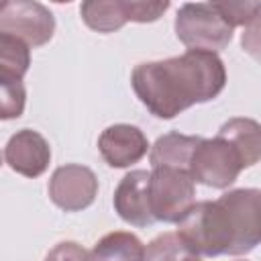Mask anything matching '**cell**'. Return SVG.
<instances>
[{"instance_id":"1","label":"cell","mask_w":261,"mask_h":261,"mask_svg":"<svg viewBox=\"0 0 261 261\" xmlns=\"http://www.w3.org/2000/svg\"><path fill=\"white\" fill-rule=\"evenodd\" d=\"M130 86L153 116L169 120L194 104L214 100L226 86V67L218 53L188 49L175 57L139 63Z\"/></svg>"},{"instance_id":"2","label":"cell","mask_w":261,"mask_h":261,"mask_svg":"<svg viewBox=\"0 0 261 261\" xmlns=\"http://www.w3.org/2000/svg\"><path fill=\"white\" fill-rule=\"evenodd\" d=\"M177 234L198 257L251 253L261 245V190L237 188L198 202L177 224Z\"/></svg>"},{"instance_id":"3","label":"cell","mask_w":261,"mask_h":261,"mask_svg":"<svg viewBox=\"0 0 261 261\" xmlns=\"http://www.w3.org/2000/svg\"><path fill=\"white\" fill-rule=\"evenodd\" d=\"M173 29L177 39L194 51L218 53L232 41V27L224 22L212 2L181 4Z\"/></svg>"},{"instance_id":"4","label":"cell","mask_w":261,"mask_h":261,"mask_svg":"<svg viewBox=\"0 0 261 261\" xmlns=\"http://www.w3.org/2000/svg\"><path fill=\"white\" fill-rule=\"evenodd\" d=\"M149 204L155 222L179 224L196 206V181L188 171L153 167L149 171Z\"/></svg>"},{"instance_id":"5","label":"cell","mask_w":261,"mask_h":261,"mask_svg":"<svg viewBox=\"0 0 261 261\" xmlns=\"http://www.w3.org/2000/svg\"><path fill=\"white\" fill-rule=\"evenodd\" d=\"M245 169L239 151L222 137L200 139L190 161V175L196 184L224 190L232 186Z\"/></svg>"},{"instance_id":"6","label":"cell","mask_w":261,"mask_h":261,"mask_svg":"<svg viewBox=\"0 0 261 261\" xmlns=\"http://www.w3.org/2000/svg\"><path fill=\"white\" fill-rule=\"evenodd\" d=\"M0 33L16 37L29 47H43L55 33V16L41 2L8 0L0 6Z\"/></svg>"},{"instance_id":"7","label":"cell","mask_w":261,"mask_h":261,"mask_svg":"<svg viewBox=\"0 0 261 261\" xmlns=\"http://www.w3.org/2000/svg\"><path fill=\"white\" fill-rule=\"evenodd\" d=\"M51 202L65 212H80L92 206L98 196L96 173L80 163H67L53 171L47 186Z\"/></svg>"},{"instance_id":"8","label":"cell","mask_w":261,"mask_h":261,"mask_svg":"<svg viewBox=\"0 0 261 261\" xmlns=\"http://www.w3.org/2000/svg\"><path fill=\"white\" fill-rule=\"evenodd\" d=\"M4 163L18 175L39 177L51 163V147L41 133L20 128L6 141Z\"/></svg>"},{"instance_id":"9","label":"cell","mask_w":261,"mask_h":261,"mask_svg":"<svg viewBox=\"0 0 261 261\" xmlns=\"http://www.w3.org/2000/svg\"><path fill=\"white\" fill-rule=\"evenodd\" d=\"M98 151L110 167H130L139 163L147 151L149 141L145 133L135 124H112L98 137Z\"/></svg>"},{"instance_id":"10","label":"cell","mask_w":261,"mask_h":261,"mask_svg":"<svg viewBox=\"0 0 261 261\" xmlns=\"http://www.w3.org/2000/svg\"><path fill=\"white\" fill-rule=\"evenodd\" d=\"M116 214L133 226H151L155 222L149 204V171L133 169L116 186L112 198Z\"/></svg>"},{"instance_id":"11","label":"cell","mask_w":261,"mask_h":261,"mask_svg":"<svg viewBox=\"0 0 261 261\" xmlns=\"http://www.w3.org/2000/svg\"><path fill=\"white\" fill-rule=\"evenodd\" d=\"M200 139L202 137H192L181 133H167L159 137L149 151L151 167H169L190 173V161Z\"/></svg>"},{"instance_id":"12","label":"cell","mask_w":261,"mask_h":261,"mask_svg":"<svg viewBox=\"0 0 261 261\" xmlns=\"http://www.w3.org/2000/svg\"><path fill=\"white\" fill-rule=\"evenodd\" d=\"M216 135L226 139L239 151L245 169L261 161V122L247 116H234L228 118Z\"/></svg>"},{"instance_id":"13","label":"cell","mask_w":261,"mask_h":261,"mask_svg":"<svg viewBox=\"0 0 261 261\" xmlns=\"http://www.w3.org/2000/svg\"><path fill=\"white\" fill-rule=\"evenodd\" d=\"M145 245L141 239L126 230L104 234L90 251V261H143Z\"/></svg>"},{"instance_id":"14","label":"cell","mask_w":261,"mask_h":261,"mask_svg":"<svg viewBox=\"0 0 261 261\" xmlns=\"http://www.w3.org/2000/svg\"><path fill=\"white\" fill-rule=\"evenodd\" d=\"M80 14L96 33H114L128 22L124 0H88L82 2Z\"/></svg>"},{"instance_id":"15","label":"cell","mask_w":261,"mask_h":261,"mask_svg":"<svg viewBox=\"0 0 261 261\" xmlns=\"http://www.w3.org/2000/svg\"><path fill=\"white\" fill-rule=\"evenodd\" d=\"M31 65V47L16 37L0 33V77L22 80Z\"/></svg>"},{"instance_id":"16","label":"cell","mask_w":261,"mask_h":261,"mask_svg":"<svg viewBox=\"0 0 261 261\" xmlns=\"http://www.w3.org/2000/svg\"><path fill=\"white\" fill-rule=\"evenodd\" d=\"M190 255L194 253L186 247L177 232H163L145 247L143 261H184Z\"/></svg>"},{"instance_id":"17","label":"cell","mask_w":261,"mask_h":261,"mask_svg":"<svg viewBox=\"0 0 261 261\" xmlns=\"http://www.w3.org/2000/svg\"><path fill=\"white\" fill-rule=\"evenodd\" d=\"M27 92L22 80H6L0 77V116L4 120L18 118L24 110Z\"/></svg>"},{"instance_id":"18","label":"cell","mask_w":261,"mask_h":261,"mask_svg":"<svg viewBox=\"0 0 261 261\" xmlns=\"http://www.w3.org/2000/svg\"><path fill=\"white\" fill-rule=\"evenodd\" d=\"M228 27H249L261 14V2H212Z\"/></svg>"},{"instance_id":"19","label":"cell","mask_w":261,"mask_h":261,"mask_svg":"<svg viewBox=\"0 0 261 261\" xmlns=\"http://www.w3.org/2000/svg\"><path fill=\"white\" fill-rule=\"evenodd\" d=\"M128 22H155L165 14L169 2H147V0H124Z\"/></svg>"},{"instance_id":"20","label":"cell","mask_w":261,"mask_h":261,"mask_svg":"<svg viewBox=\"0 0 261 261\" xmlns=\"http://www.w3.org/2000/svg\"><path fill=\"white\" fill-rule=\"evenodd\" d=\"M45 261H90V253L73 241H63L47 253Z\"/></svg>"},{"instance_id":"21","label":"cell","mask_w":261,"mask_h":261,"mask_svg":"<svg viewBox=\"0 0 261 261\" xmlns=\"http://www.w3.org/2000/svg\"><path fill=\"white\" fill-rule=\"evenodd\" d=\"M241 45L245 53L261 63V14L249 27H245V33L241 35Z\"/></svg>"},{"instance_id":"22","label":"cell","mask_w":261,"mask_h":261,"mask_svg":"<svg viewBox=\"0 0 261 261\" xmlns=\"http://www.w3.org/2000/svg\"><path fill=\"white\" fill-rule=\"evenodd\" d=\"M184 261H202V259H200L198 255H190V257H186Z\"/></svg>"}]
</instances>
